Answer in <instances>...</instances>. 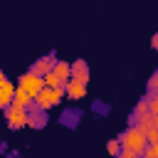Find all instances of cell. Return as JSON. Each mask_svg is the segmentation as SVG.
<instances>
[{
	"label": "cell",
	"mask_w": 158,
	"mask_h": 158,
	"mask_svg": "<svg viewBox=\"0 0 158 158\" xmlns=\"http://www.w3.org/2000/svg\"><path fill=\"white\" fill-rule=\"evenodd\" d=\"M151 47H153V49H158V35H153V40H151Z\"/></svg>",
	"instance_id": "cell-12"
},
{
	"label": "cell",
	"mask_w": 158,
	"mask_h": 158,
	"mask_svg": "<svg viewBox=\"0 0 158 158\" xmlns=\"http://www.w3.org/2000/svg\"><path fill=\"white\" fill-rule=\"evenodd\" d=\"M7 118H10V121H7L10 128H17V126H25V123H27V114H25L22 106H15V109L7 114Z\"/></svg>",
	"instance_id": "cell-3"
},
{
	"label": "cell",
	"mask_w": 158,
	"mask_h": 158,
	"mask_svg": "<svg viewBox=\"0 0 158 158\" xmlns=\"http://www.w3.org/2000/svg\"><path fill=\"white\" fill-rule=\"evenodd\" d=\"M27 123H30V126H35V128H42V126L47 123V116H44V114H35V116H27Z\"/></svg>",
	"instance_id": "cell-6"
},
{
	"label": "cell",
	"mask_w": 158,
	"mask_h": 158,
	"mask_svg": "<svg viewBox=\"0 0 158 158\" xmlns=\"http://www.w3.org/2000/svg\"><path fill=\"white\" fill-rule=\"evenodd\" d=\"M54 74L59 77V79H69V74H72V67H67V64H54Z\"/></svg>",
	"instance_id": "cell-7"
},
{
	"label": "cell",
	"mask_w": 158,
	"mask_h": 158,
	"mask_svg": "<svg viewBox=\"0 0 158 158\" xmlns=\"http://www.w3.org/2000/svg\"><path fill=\"white\" fill-rule=\"evenodd\" d=\"M72 74H74V79L77 81H81V84H86V77H89V69H86V64L79 59V62H74L72 64Z\"/></svg>",
	"instance_id": "cell-4"
},
{
	"label": "cell",
	"mask_w": 158,
	"mask_h": 158,
	"mask_svg": "<svg viewBox=\"0 0 158 158\" xmlns=\"http://www.w3.org/2000/svg\"><path fill=\"white\" fill-rule=\"evenodd\" d=\"M148 89H151V91H156V89H158V72L151 77V81H148Z\"/></svg>",
	"instance_id": "cell-10"
},
{
	"label": "cell",
	"mask_w": 158,
	"mask_h": 158,
	"mask_svg": "<svg viewBox=\"0 0 158 158\" xmlns=\"http://www.w3.org/2000/svg\"><path fill=\"white\" fill-rule=\"evenodd\" d=\"M69 96H72V99L84 96V84H81V81H77V79H69Z\"/></svg>",
	"instance_id": "cell-5"
},
{
	"label": "cell",
	"mask_w": 158,
	"mask_h": 158,
	"mask_svg": "<svg viewBox=\"0 0 158 158\" xmlns=\"http://www.w3.org/2000/svg\"><path fill=\"white\" fill-rule=\"evenodd\" d=\"M121 146H123V143H121L118 138H116V141H109V153H111L114 158H118V156H121Z\"/></svg>",
	"instance_id": "cell-9"
},
{
	"label": "cell",
	"mask_w": 158,
	"mask_h": 158,
	"mask_svg": "<svg viewBox=\"0 0 158 158\" xmlns=\"http://www.w3.org/2000/svg\"><path fill=\"white\" fill-rule=\"evenodd\" d=\"M20 89H22V91H27L30 96H37V94L44 89V81L40 79V74L30 72V74H25V77L20 79Z\"/></svg>",
	"instance_id": "cell-2"
},
{
	"label": "cell",
	"mask_w": 158,
	"mask_h": 158,
	"mask_svg": "<svg viewBox=\"0 0 158 158\" xmlns=\"http://www.w3.org/2000/svg\"><path fill=\"white\" fill-rule=\"evenodd\" d=\"M121 143L128 148V151H136V153H143V148L148 146V133L143 128H128L121 138Z\"/></svg>",
	"instance_id": "cell-1"
},
{
	"label": "cell",
	"mask_w": 158,
	"mask_h": 158,
	"mask_svg": "<svg viewBox=\"0 0 158 158\" xmlns=\"http://www.w3.org/2000/svg\"><path fill=\"white\" fill-rule=\"evenodd\" d=\"M121 158H136V151H128V148H126V153H123Z\"/></svg>",
	"instance_id": "cell-11"
},
{
	"label": "cell",
	"mask_w": 158,
	"mask_h": 158,
	"mask_svg": "<svg viewBox=\"0 0 158 158\" xmlns=\"http://www.w3.org/2000/svg\"><path fill=\"white\" fill-rule=\"evenodd\" d=\"M143 156H146V158H158V141H151V143L143 148Z\"/></svg>",
	"instance_id": "cell-8"
}]
</instances>
